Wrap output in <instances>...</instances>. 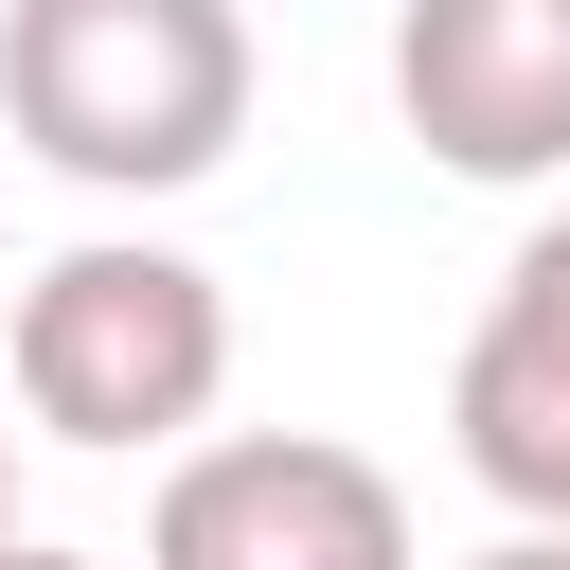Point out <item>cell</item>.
Listing matches in <instances>:
<instances>
[{
	"label": "cell",
	"instance_id": "obj_4",
	"mask_svg": "<svg viewBox=\"0 0 570 570\" xmlns=\"http://www.w3.org/2000/svg\"><path fill=\"white\" fill-rule=\"evenodd\" d=\"M392 107L445 178H570V0H392Z\"/></svg>",
	"mask_w": 570,
	"mask_h": 570
},
{
	"label": "cell",
	"instance_id": "obj_1",
	"mask_svg": "<svg viewBox=\"0 0 570 570\" xmlns=\"http://www.w3.org/2000/svg\"><path fill=\"white\" fill-rule=\"evenodd\" d=\"M0 125L71 196H196L249 142L232 0H0Z\"/></svg>",
	"mask_w": 570,
	"mask_h": 570
},
{
	"label": "cell",
	"instance_id": "obj_2",
	"mask_svg": "<svg viewBox=\"0 0 570 570\" xmlns=\"http://www.w3.org/2000/svg\"><path fill=\"white\" fill-rule=\"evenodd\" d=\"M0 374H18V428H53V445H107V463L196 445L232 392V285L160 232H71L18 285Z\"/></svg>",
	"mask_w": 570,
	"mask_h": 570
},
{
	"label": "cell",
	"instance_id": "obj_6",
	"mask_svg": "<svg viewBox=\"0 0 570 570\" xmlns=\"http://www.w3.org/2000/svg\"><path fill=\"white\" fill-rule=\"evenodd\" d=\"M463 570H570V534H499V552H463Z\"/></svg>",
	"mask_w": 570,
	"mask_h": 570
},
{
	"label": "cell",
	"instance_id": "obj_8",
	"mask_svg": "<svg viewBox=\"0 0 570 570\" xmlns=\"http://www.w3.org/2000/svg\"><path fill=\"white\" fill-rule=\"evenodd\" d=\"M0 552H18V428H0Z\"/></svg>",
	"mask_w": 570,
	"mask_h": 570
},
{
	"label": "cell",
	"instance_id": "obj_3",
	"mask_svg": "<svg viewBox=\"0 0 570 570\" xmlns=\"http://www.w3.org/2000/svg\"><path fill=\"white\" fill-rule=\"evenodd\" d=\"M142 570H410V481L338 428H214L160 463Z\"/></svg>",
	"mask_w": 570,
	"mask_h": 570
},
{
	"label": "cell",
	"instance_id": "obj_5",
	"mask_svg": "<svg viewBox=\"0 0 570 570\" xmlns=\"http://www.w3.org/2000/svg\"><path fill=\"white\" fill-rule=\"evenodd\" d=\"M445 428H463V481H481L517 534H570V196L517 232L499 303L463 321Z\"/></svg>",
	"mask_w": 570,
	"mask_h": 570
},
{
	"label": "cell",
	"instance_id": "obj_7",
	"mask_svg": "<svg viewBox=\"0 0 570 570\" xmlns=\"http://www.w3.org/2000/svg\"><path fill=\"white\" fill-rule=\"evenodd\" d=\"M0 570H107V552H53V534H18V552H0Z\"/></svg>",
	"mask_w": 570,
	"mask_h": 570
}]
</instances>
